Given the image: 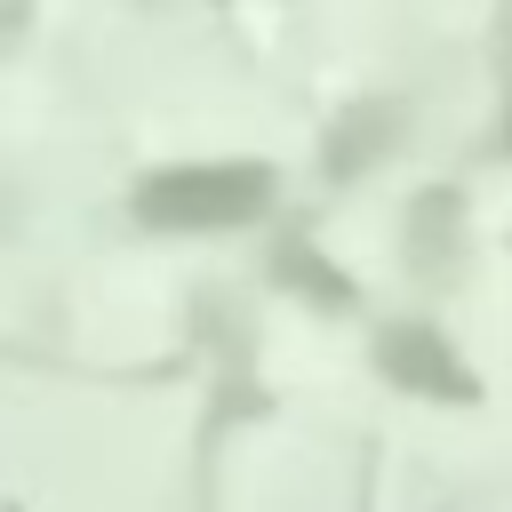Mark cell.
I'll list each match as a JSON object with an SVG mask.
<instances>
[{"label": "cell", "instance_id": "1", "mask_svg": "<svg viewBox=\"0 0 512 512\" xmlns=\"http://www.w3.org/2000/svg\"><path fill=\"white\" fill-rule=\"evenodd\" d=\"M272 200V168L264 160H200V168H160L136 192V216L160 232H224L264 216Z\"/></svg>", "mask_w": 512, "mask_h": 512}, {"label": "cell", "instance_id": "2", "mask_svg": "<svg viewBox=\"0 0 512 512\" xmlns=\"http://www.w3.org/2000/svg\"><path fill=\"white\" fill-rule=\"evenodd\" d=\"M384 368H392L408 392H432V400H448V392L464 400V392H472L464 360H456V352H448L432 328H392V336H384Z\"/></svg>", "mask_w": 512, "mask_h": 512}, {"label": "cell", "instance_id": "3", "mask_svg": "<svg viewBox=\"0 0 512 512\" xmlns=\"http://www.w3.org/2000/svg\"><path fill=\"white\" fill-rule=\"evenodd\" d=\"M504 144H512V120H504Z\"/></svg>", "mask_w": 512, "mask_h": 512}]
</instances>
